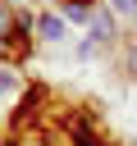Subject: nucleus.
<instances>
[{
  "mask_svg": "<svg viewBox=\"0 0 137 146\" xmlns=\"http://www.w3.org/2000/svg\"><path fill=\"white\" fill-rule=\"evenodd\" d=\"M87 27L96 32V46H105V41H114V9H91V18H87Z\"/></svg>",
  "mask_w": 137,
  "mask_h": 146,
  "instance_id": "nucleus-1",
  "label": "nucleus"
},
{
  "mask_svg": "<svg viewBox=\"0 0 137 146\" xmlns=\"http://www.w3.org/2000/svg\"><path fill=\"white\" fill-rule=\"evenodd\" d=\"M37 32H41V41H64L68 23H64L59 14H41V18H37Z\"/></svg>",
  "mask_w": 137,
  "mask_h": 146,
  "instance_id": "nucleus-2",
  "label": "nucleus"
},
{
  "mask_svg": "<svg viewBox=\"0 0 137 146\" xmlns=\"http://www.w3.org/2000/svg\"><path fill=\"white\" fill-rule=\"evenodd\" d=\"M68 132H73V141H78V146H105V141L91 132V119H87V114H78V119L68 123Z\"/></svg>",
  "mask_w": 137,
  "mask_h": 146,
  "instance_id": "nucleus-3",
  "label": "nucleus"
},
{
  "mask_svg": "<svg viewBox=\"0 0 137 146\" xmlns=\"http://www.w3.org/2000/svg\"><path fill=\"white\" fill-rule=\"evenodd\" d=\"M64 14H68L73 23H87V18H91V5H87V0H68V9H64Z\"/></svg>",
  "mask_w": 137,
  "mask_h": 146,
  "instance_id": "nucleus-4",
  "label": "nucleus"
},
{
  "mask_svg": "<svg viewBox=\"0 0 137 146\" xmlns=\"http://www.w3.org/2000/svg\"><path fill=\"white\" fill-rule=\"evenodd\" d=\"M110 9L119 18H137V0H110Z\"/></svg>",
  "mask_w": 137,
  "mask_h": 146,
  "instance_id": "nucleus-5",
  "label": "nucleus"
},
{
  "mask_svg": "<svg viewBox=\"0 0 137 146\" xmlns=\"http://www.w3.org/2000/svg\"><path fill=\"white\" fill-rule=\"evenodd\" d=\"M5 91H18V78H14V68H0V96Z\"/></svg>",
  "mask_w": 137,
  "mask_h": 146,
  "instance_id": "nucleus-6",
  "label": "nucleus"
},
{
  "mask_svg": "<svg viewBox=\"0 0 137 146\" xmlns=\"http://www.w3.org/2000/svg\"><path fill=\"white\" fill-rule=\"evenodd\" d=\"M9 5H14V9H18V0H9Z\"/></svg>",
  "mask_w": 137,
  "mask_h": 146,
  "instance_id": "nucleus-7",
  "label": "nucleus"
}]
</instances>
